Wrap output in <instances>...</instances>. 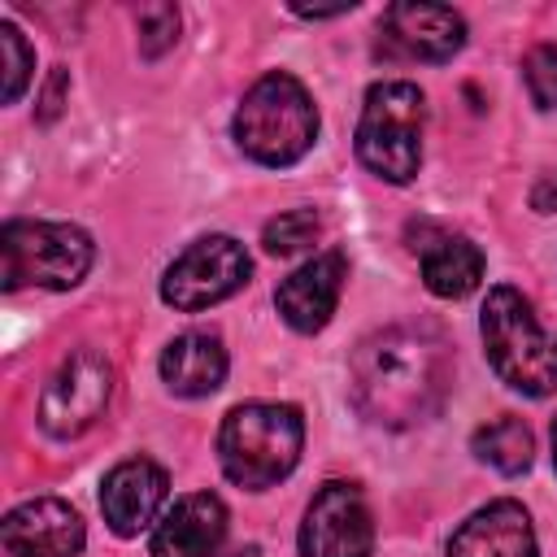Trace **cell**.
I'll list each match as a JSON object with an SVG mask.
<instances>
[{"mask_svg": "<svg viewBox=\"0 0 557 557\" xmlns=\"http://www.w3.org/2000/svg\"><path fill=\"white\" fill-rule=\"evenodd\" d=\"M252 274V261L235 235H205L187 244L161 274V300L178 313H200L235 296Z\"/></svg>", "mask_w": 557, "mask_h": 557, "instance_id": "cell-7", "label": "cell"}, {"mask_svg": "<svg viewBox=\"0 0 557 557\" xmlns=\"http://www.w3.org/2000/svg\"><path fill=\"white\" fill-rule=\"evenodd\" d=\"M553 466H557V422H553Z\"/></svg>", "mask_w": 557, "mask_h": 557, "instance_id": "cell-25", "label": "cell"}, {"mask_svg": "<svg viewBox=\"0 0 557 557\" xmlns=\"http://www.w3.org/2000/svg\"><path fill=\"white\" fill-rule=\"evenodd\" d=\"M318 235H322V222H318L313 209H287V213H278V218L265 222L261 244H265V252H274V257H292V252H300V248H313Z\"/></svg>", "mask_w": 557, "mask_h": 557, "instance_id": "cell-19", "label": "cell"}, {"mask_svg": "<svg viewBox=\"0 0 557 557\" xmlns=\"http://www.w3.org/2000/svg\"><path fill=\"white\" fill-rule=\"evenodd\" d=\"M466 44V17L448 4L400 0L379 22V52L392 61H448Z\"/></svg>", "mask_w": 557, "mask_h": 557, "instance_id": "cell-10", "label": "cell"}, {"mask_svg": "<svg viewBox=\"0 0 557 557\" xmlns=\"http://www.w3.org/2000/svg\"><path fill=\"white\" fill-rule=\"evenodd\" d=\"M531 209L535 213H557V170H544L531 187Z\"/></svg>", "mask_w": 557, "mask_h": 557, "instance_id": "cell-23", "label": "cell"}, {"mask_svg": "<svg viewBox=\"0 0 557 557\" xmlns=\"http://www.w3.org/2000/svg\"><path fill=\"white\" fill-rule=\"evenodd\" d=\"M91 261H96V244L74 222L13 218L0 231V283H4V292H22V287L70 292L87 278Z\"/></svg>", "mask_w": 557, "mask_h": 557, "instance_id": "cell-6", "label": "cell"}, {"mask_svg": "<svg viewBox=\"0 0 557 557\" xmlns=\"http://www.w3.org/2000/svg\"><path fill=\"white\" fill-rule=\"evenodd\" d=\"M492 370L522 396L557 392V335L540 326L531 300L518 287H492L479 313Z\"/></svg>", "mask_w": 557, "mask_h": 557, "instance_id": "cell-4", "label": "cell"}, {"mask_svg": "<svg viewBox=\"0 0 557 557\" xmlns=\"http://www.w3.org/2000/svg\"><path fill=\"white\" fill-rule=\"evenodd\" d=\"M226 379V348L209 331H183L161 348V383L174 396H213Z\"/></svg>", "mask_w": 557, "mask_h": 557, "instance_id": "cell-16", "label": "cell"}, {"mask_svg": "<svg viewBox=\"0 0 557 557\" xmlns=\"http://www.w3.org/2000/svg\"><path fill=\"white\" fill-rule=\"evenodd\" d=\"M0 74H4V87H0V96H4V104H17L22 100V91H26V83H30V70H35V52H30V44L22 39V30L13 26V22H0Z\"/></svg>", "mask_w": 557, "mask_h": 557, "instance_id": "cell-20", "label": "cell"}, {"mask_svg": "<svg viewBox=\"0 0 557 557\" xmlns=\"http://www.w3.org/2000/svg\"><path fill=\"white\" fill-rule=\"evenodd\" d=\"M226 540V505L213 492L178 496L152 527V557H213Z\"/></svg>", "mask_w": 557, "mask_h": 557, "instance_id": "cell-14", "label": "cell"}, {"mask_svg": "<svg viewBox=\"0 0 557 557\" xmlns=\"http://www.w3.org/2000/svg\"><path fill=\"white\" fill-rule=\"evenodd\" d=\"M522 83L535 109H557V44H535L522 57Z\"/></svg>", "mask_w": 557, "mask_h": 557, "instance_id": "cell-22", "label": "cell"}, {"mask_svg": "<svg viewBox=\"0 0 557 557\" xmlns=\"http://www.w3.org/2000/svg\"><path fill=\"white\" fill-rule=\"evenodd\" d=\"M344 278H348V257L339 248H322L313 252L305 265H296L278 292H274V305L283 313V322L300 335H313L331 322L335 305H339V292H344Z\"/></svg>", "mask_w": 557, "mask_h": 557, "instance_id": "cell-12", "label": "cell"}, {"mask_svg": "<svg viewBox=\"0 0 557 557\" xmlns=\"http://www.w3.org/2000/svg\"><path fill=\"white\" fill-rule=\"evenodd\" d=\"M422 261V283L440 300H461L483 278V252L466 235H435L431 244H413Z\"/></svg>", "mask_w": 557, "mask_h": 557, "instance_id": "cell-17", "label": "cell"}, {"mask_svg": "<svg viewBox=\"0 0 557 557\" xmlns=\"http://www.w3.org/2000/svg\"><path fill=\"white\" fill-rule=\"evenodd\" d=\"M453 387V357L431 326H383L352 348L348 396L374 426L405 431L440 413Z\"/></svg>", "mask_w": 557, "mask_h": 557, "instance_id": "cell-1", "label": "cell"}, {"mask_svg": "<svg viewBox=\"0 0 557 557\" xmlns=\"http://www.w3.org/2000/svg\"><path fill=\"white\" fill-rule=\"evenodd\" d=\"M374 518L357 483L331 479L313 492L300 522V557H370Z\"/></svg>", "mask_w": 557, "mask_h": 557, "instance_id": "cell-9", "label": "cell"}, {"mask_svg": "<svg viewBox=\"0 0 557 557\" xmlns=\"http://www.w3.org/2000/svg\"><path fill=\"white\" fill-rule=\"evenodd\" d=\"M470 448H474V457L483 461V466H492L496 474H522V470H531V457H535V440H531V426L522 422V418H496V422H487V426H479L474 431V440H470Z\"/></svg>", "mask_w": 557, "mask_h": 557, "instance_id": "cell-18", "label": "cell"}, {"mask_svg": "<svg viewBox=\"0 0 557 557\" xmlns=\"http://www.w3.org/2000/svg\"><path fill=\"white\" fill-rule=\"evenodd\" d=\"M61 87H65V70H52V83H48V91H44V122L48 117H57V100H61Z\"/></svg>", "mask_w": 557, "mask_h": 557, "instance_id": "cell-24", "label": "cell"}, {"mask_svg": "<svg viewBox=\"0 0 557 557\" xmlns=\"http://www.w3.org/2000/svg\"><path fill=\"white\" fill-rule=\"evenodd\" d=\"M113 396V366L96 348H74L39 396V426L52 440H74L96 426V418L109 409Z\"/></svg>", "mask_w": 557, "mask_h": 557, "instance_id": "cell-8", "label": "cell"}, {"mask_svg": "<svg viewBox=\"0 0 557 557\" xmlns=\"http://www.w3.org/2000/svg\"><path fill=\"white\" fill-rule=\"evenodd\" d=\"M4 557H78L87 544L83 518L61 496H35L0 522Z\"/></svg>", "mask_w": 557, "mask_h": 557, "instance_id": "cell-11", "label": "cell"}, {"mask_svg": "<svg viewBox=\"0 0 557 557\" xmlns=\"http://www.w3.org/2000/svg\"><path fill=\"white\" fill-rule=\"evenodd\" d=\"M135 26H139V57H144V61H157V57H165V52L178 44L183 17H178L174 4H144Z\"/></svg>", "mask_w": 557, "mask_h": 557, "instance_id": "cell-21", "label": "cell"}, {"mask_svg": "<svg viewBox=\"0 0 557 557\" xmlns=\"http://www.w3.org/2000/svg\"><path fill=\"white\" fill-rule=\"evenodd\" d=\"M170 496V474L152 457H126L117 461L100 483V509L113 535H139L148 522H157L161 505Z\"/></svg>", "mask_w": 557, "mask_h": 557, "instance_id": "cell-13", "label": "cell"}, {"mask_svg": "<svg viewBox=\"0 0 557 557\" xmlns=\"http://www.w3.org/2000/svg\"><path fill=\"white\" fill-rule=\"evenodd\" d=\"M448 557H535V527L518 500L474 509L448 540Z\"/></svg>", "mask_w": 557, "mask_h": 557, "instance_id": "cell-15", "label": "cell"}, {"mask_svg": "<svg viewBox=\"0 0 557 557\" xmlns=\"http://www.w3.org/2000/svg\"><path fill=\"white\" fill-rule=\"evenodd\" d=\"M305 448V418L296 405L252 400L222 418L218 431V461L222 474L248 492H265L287 479Z\"/></svg>", "mask_w": 557, "mask_h": 557, "instance_id": "cell-3", "label": "cell"}, {"mask_svg": "<svg viewBox=\"0 0 557 557\" xmlns=\"http://www.w3.org/2000/svg\"><path fill=\"white\" fill-rule=\"evenodd\" d=\"M426 96L409 78H383L366 91L357 117V161L383 183H409L422 165Z\"/></svg>", "mask_w": 557, "mask_h": 557, "instance_id": "cell-5", "label": "cell"}, {"mask_svg": "<svg viewBox=\"0 0 557 557\" xmlns=\"http://www.w3.org/2000/svg\"><path fill=\"white\" fill-rule=\"evenodd\" d=\"M231 131H235V144L244 157H252L257 165L283 170V165H296L313 148L318 109L300 78L274 70V74H261L244 91Z\"/></svg>", "mask_w": 557, "mask_h": 557, "instance_id": "cell-2", "label": "cell"}]
</instances>
